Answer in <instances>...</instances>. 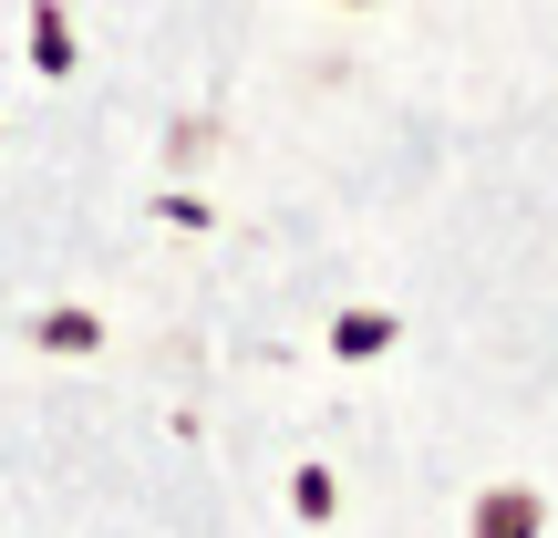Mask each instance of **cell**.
I'll use <instances>...</instances> for the list:
<instances>
[{
  "instance_id": "1",
  "label": "cell",
  "mask_w": 558,
  "mask_h": 538,
  "mask_svg": "<svg viewBox=\"0 0 558 538\" xmlns=\"http://www.w3.org/2000/svg\"><path fill=\"white\" fill-rule=\"evenodd\" d=\"M476 538H538V498H527V487H497V498L476 507Z\"/></svg>"
},
{
  "instance_id": "2",
  "label": "cell",
  "mask_w": 558,
  "mask_h": 538,
  "mask_svg": "<svg viewBox=\"0 0 558 538\" xmlns=\"http://www.w3.org/2000/svg\"><path fill=\"white\" fill-rule=\"evenodd\" d=\"M383 342H393V321H383V311H341V321H331V352H352V362L383 352Z\"/></svg>"
},
{
  "instance_id": "3",
  "label": "cell",
  "mask_w": 558,
  "mask_h": 538,
  "mask_svg": "<svg viewBox=\"0 0 558 538\" xmlns=\"http://www.w3.org/2000/svg\"><path fill=\"white\" fill-rule=\"evenodd\" d=\"M32 52H41V73H62V62H73V32H62V11H32Z\"/></svg>"
},
{
  "instance_id": "4",
  "label": "cell",
  "mask_w": 558,
  "mask_h": 538,
  "mask_svg": "<svg viewBox=\"0 0 558 538\" xmlns=\"http://www.w3.org/2000/svg\"><path fill=\"white\" fill-rule=\"evenodd\" d=\"M41 342H52V352H94V311H52Z\"/></svg>"
}]
</instances>
